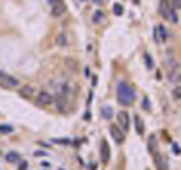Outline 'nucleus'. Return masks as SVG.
<instances>
[{
    "label": "nucleus",
    "instance_id": "nucleus-30",
    "mask_svg": "<svg viewBox=\"0 0 181 170\" xmlns=\"http://www.w3.org/2000/svg\"><path fill=\"white\" fill-rule=\"evenodd\" d=\"M133 4H138V0H133Z\"/></svg>",
    "mask_w": 181,
    "mask_h": 170
},
{
    "label": "nucleus",
    "instance_id": "nucleus-2",
    "mask_svg": "<svg viewBox=\"0 0 181 170\" xmlns=\"http://www.w3.org/2000/svg\"><path fill=\"white\" fill-rule=\"evenodd\" d=\"M160 14H162L165 20H169L171 23H178V21H179L178 11L172 7L171 0H162V2H160Z\"/></svg>",
    "mask_w": 181,
    "mask_h": 170
},
{
    "label": "nucleus",
    "instance_id": "nucleus-21",
    "mask_svg": "<svg viewBox=\"0 0 181 170\" xmlns=\"http://www.w3.org/2000/svg\"><path fill=\"white\" fill-rule=\"evenodd\" d=\"M57 44H59V46H66V44H68V37H66L64 34H60L57 37Z\"/></svg>",
    "mask_w": 181,
    "mask_h": 170
},
{
    "label": "nucleus",
    "instance_id": "nucleus-5",
    "mask_svg": "<svg viewBox=\"0 0 181 170\" xmlns=\"http://www.w3.org/2000/svg\"><path fill=\"white\" fill-rule=\"evenodd\" d=\"M36 103L41 105V106H48V105L53 103V96H51L50 92H46V91H39L36 94Z\"/></svg>",
    "mask_w": 181,
    "mask_h": 170
},
{
    "label": "nucleus",
    "instance_id": "nucleus-27",
    "mask_svg": "<svg viewBox=\"0 0 181 170\" xmlns=\"http://www.w3.org/2000/svg\"><path fill=\"white\" fill-rule=\"evenodd\" d=\"M27 167H29L27 161H20V165H18V168H20V170H27Z\"/></svg>",
    "mask_w": 181,
    "mask_h": 170
},
{
    "label": "nucleus",
    "instance_id": "nucleus-16",
    "mask_svg": "<svg viewBox=\"0 0 181 170\" xmlns=\"http://www.w3.org/2000/svg\"><path fill=\"white\" fill-rule=\"evenodd\" d=\"M6 160H7L9 163H16V161H20V154H18V152H7V154H6Z\"/></svg>",
    "mask_w": 181,
    "mask_h": 170
},
{
    "label": "nucleus",
    "instance_id": "nucleus-12",
    "mask_svg": "<svg viewBox=\"0 0 181 170\" xmlns=\"http://www.w3.org/2000/svg\"><path fill=\"white\" fill-rule=\"evenodd\" d=\"M154 165H156V170H169L167 160L160 152H154Z\"/></svg>",
    "mask_w": 181,
    "mask_h": 170
},
{
    "label": "nucleus",
    "instance_id": "nucleus-25",
    "mask_svg": "<svg viewBox=\"0 0 181 170\" xmlns=\"http://www.w3.org/2000/svg\"><path fill=\"white\" fill-rule=\"evenodd\" d=\"M171 4H172V7L176 9V11L181 9V0H171Z\"/></svg>",
    "mask_w": 181,
    "mask_h": 170
},
{
    "label": "nucleus",
    "instance_id": "nucleus-1",
    "mask_svg": "<svg viewBox=\"0 0 181 170\" xmlns=\"http://www.w3.org/2000/svg\"><path fill=\"white\" fill-rule=\"evenodd\" d=\"M116 94H117V101L124 106L133 105V101H135V92H133V89H131L126 82H121V83L117 85Z\"/></svg>",
    "mask_w": 181,
    "mask_h": 170
},
{
    "label": "nucleus",
    "instance_id": "nucleus-8",
    "mask_svg": "<svg viewBox=\"0 0 181 170\" xmlns=\"http://www.w3.org/2000/svg\"><path fill=\"white\" fill-rule=\"evenodd\" d=\"M167 80L172 83H181V66L167 69Z\"/></svg>",
    "mask_w": 181,
    "mask_h": 170
},
{
    "label": "nucleus",
    "instance_id": "nucleus-24",
    "mask_svg": "<svg viewBox=\"0 0 181 170\" xmlns=\"http://www.w3.org/2000/svg\"><path fill=\"white\" fill-rule=\"evenodd\" d=\"M66 66H69L73 71H76V62H75L73 59H68V60H66Z\"/></svg>",
    "mask_w": 181,
    "mask_h": 170
},
{
    "label": "nucleus",
    "instance_id": "nucleus-9",
    "mask_svg": "<svg viewBox=\"0 0 181 170\" xmlns=\"http://www.w3.org/2000/svg\"><path fill=\"white\" fill-rule=\"evenodd\" d=\"M36 87H32V85H23L22 89H20V96L25 99H32V98H36Z\"/></svg>",
    "mask_w": 181,
    "mask_h": 170
},
{
    "label": "nucleus",
    "instance_id": "nucleus-13",
    "mask_svg": "<svg viewBox=\"0 0 181 170\" xmlns=\"http://www.w3.org/2000/svg\"><path fill=\"white\" fill-rule=\"evenodd\" d=\"M135 131H137V135L138 136H142L144 135V120L140 119V117H135Z\"/></svg>",
    "mask_w": 181,
    "mask_h": 170
},
{
    "label": "nucleus",
    "instance_id": "nucleus-15",
    "mask_svg": "<svg viewBox=\"0 0 181 170\" xmlns=\"http://www.w3.org/2000/svg\"><path fill=\"white\" fill-rule=\"evenodd\" d=\"M112 113H114V110H112V106L105 105V106L101 108V115H103V119H107V120H109L110 117H112Z\"/></svg>",
    "mask_w": 181,
    "mask_h": 170
},
{
    "label": "nucleus",
    "instance_id": "nucleus-26",
    "mask_svg": "<svg viewBox=\"0 0 181 170\" xmlns=\"http://www.w3.org/2000/svg\"><path fill=\"white\" fill-rule=\"evenodd\" d=\"M172 94H174V98H176V99H179V101H181V87H176Z\"/></svg>",
    "mask_w": 181,
    "mask_h": 170
},
{
    "label": "nucleus",
    "instance_id": "nucleus-18",
    "mask_svg": "<svg viewBox=\"0 0 181 170\" xmlns=\"http://www.w3.org/2000/svg\"><path fill=\"white\" fill-rule=\"evenodd\" d=\"M103 20H105V14H103L101 11H96V13L93 14V21H94V23H101Z\"/></svg>",
    "mask_w": 181,
    "mask_h": 170
},
{
    "label": "nucleus",
    "instance_id": "nucleus-3",
    "mask_svg": "<svg viewBox=\"0 0 181 170\" xmlns=\"http://www.w3.org/2000/svg\"><path fill=\"white\" fill-rule=\"evenodd\" d=\"M18 85H20V82H18L14 76H11L7 73H2V71H0V87H4V89H14Z\"/></svg>",
    "mask_w": 181,
    "mask_h": 170
},
{
    "label": "nucleus",
    "instance_id": "nucleus-7",
    "mask_svg": "<svg viewBox=\"0 0 181 170\" xmlns=\"http://www.w3.org/2000/svg\"><path fill=\"white\" fill-rule=\"evenodd\" d=\"M153 34H154V41L158 42V44H163V42L167 41V37H169V34H167V30H165L163 25H156L154 30H153Z\"/></svg>",
    "mask_w": 181,
    "mask_h": 170
},
{
    "label": "nucleus",
    "instance_id": "nucleus-14",
    "mask_svg": "<svg viewBox=\"0 0 181 170\" xmlns=\"http://www.w3.org/2000/svg\"><path fill=\"white\" fill-rule=\"evenodd\" d=\"M165 66H167V69H171V67H176V66H179V62L174 59L172 53H169V55H167V59H165Z\"/></svg>",
    "mask_w": 181,
    "mask_h": 170
},
{
    "label": "nucleus",
    "instance_id": "nucleus-6",
    "mask_svg": "<svg viewBox=\"0 0 181 170\" xmlns=\"http://www.w3.org/2000/svg\"><path fill=\"white\" fill-rule=\"evenodd\" d=\"M124 133H126V131H124L119 124H112V126H110V136H112L117 144H123L124 142Z\"/></svg>",
    "mask_w": 181,
    "mask_h": 170
},
{
    "label": "nucleus",
    "instance_id": "nucleus-17",
    "mask_svg": "<svg viewBox=\"0 0 181 170\" xmlns=\"http://www.w3.org/2000/svg\"><path fill=\"white\" fill-rule=\"evenodd\" d=\"M53 144H59V145H69V144H73L71 138H53Z\"/></svg>",
    "mask_w": 181,
    "mask_h": 170
},
{
    "label": "nucleus",
    "instance_id": "nucleus-23",
    "mask_svg": "<svg viewBox=\"0 0 181 170\" xmlns=\"http://www.w3.org/2000/svg\"><path fill=\"white\" fill-rule=\"evenodd\" d=\"M123 6H121V4H114V13L117 14V16H121V14H123Z\"/></svg>",
    "mask_w": 181,
    "mask_h": 170
},
{
    "label": "nucleus",
    "instance_id": "nucleus-29",
    "mask_svg": "<svg viewBox=\"0 0 181 170\" xmlns=\"http://www.w3.org/2000/svg\"><path fill=\"white\" fill-rule=\"evenodd\" d=\"M174 152H176V154H179V152H181V151H179V147H178V145H174Z\"/></svg>",
    "mask_w": 181,
    "mask_h": 170
},
{
    "label": "nucleus",
    "instance_id": "nucleus-11",
    "mask_svg": "<svg viewBox=\"0 0 181 170\" xmlns=\"http://www.w3.org/2000/svg\"><path fill=\"white\" fill-rule=\"evenodd\" d=\"M100 154H101V161L109 163L110 161V149H109V142L103 140L101 145H100Z\"/></svg>",
    "mask_w": 181,
    "mask_h": 170
},
{
    "label": "nucleus",
    "instance_id": "nucleus-19",
    "mask_svg": "<svg viewBox=\"0 0 181 170\" xmlns=\"http://www.w3.org/2000/svg\"><path fill=\"white\" fill-rule=\"evenodd\" d=\"M0 133H2V135L13 133V126H9V124H0Z\"/></svg>",
    "mask_w": 181,
    "mask_h": 170
},
{
    "label": "nucleus",
    "instance_id": "nucleus-4",
    "mask_svg": "<svg viewBox=\"0 0 181 170\" xmlns=\"http://www.w3.org/2000/svg\"><path fill=\"white\" fill-rule=\"evenodd\" d=\"M64 13H66L64 0H51V16L53 18H60Z\"/></svg>",
    "mask_w": 181,
    "mask_h": 170
},
{
    "label": "nucleus",
    "instance_id": "nucleus-20",
    "mask_svg": "<svg viewBox=\"0 0 181 170\" xmlns=\"http://www.w3.org/2000/svg\"><path fill=\"white\" fill-rule=\"evenodd\" d=\"M149 151L158 152V145H156V138L154 136H149Z\"/></svg>",
    "mask_w": 181,
    "mask_h": 170
},
{
    "label": "nucleus",
    "instance_id": "nucleus-28",
    "mask_svg": "<svg viewBox=\"0 0 181 170\" xmlns=\"http://www.w3.org/2000/svg\"><path fill=\"white\" fill-rule=\"evenodd\" d=\"M147 101H149V99H147V98H144V103H142V106H144L146 110H149V103H147Z\"/></svg>",
    "mask_w": 181,
    "mask_h": 170
},
{
    "label": "nucleus",
    "instance_id": "nucleus-22",
    "mask_svg": "<svg viewBox=\"0 0 181 170\" xmlns=\"http://www.w3.org/2000/svg\"><path fill=\"white\" fill-rule=\"evenodd\" d=\"M144 60H146V66H147V69H153V60H151V57L147 55V53H144Z\"/></svg>",
    "mask_w": 181,
    "mask_h": 170
},
{
    "label": "nucleus",
    "instance_id": "nucleus-10",
    "mask_svg": "<svg viewBox=\"0 0 181 170\" xmlns=\"http://www.w3.org/2000/svg\"><path fill=\"white\" fill-rule=\"evenodd\" d=\"M117 122H119V126L126 131V129L130 127V113H126L124 110L123 112H119L117 113Z\"/></svg>",
    "mask_w": 181,
    "mask_h": 170
}]
</instances>
